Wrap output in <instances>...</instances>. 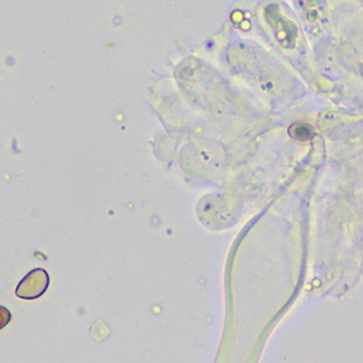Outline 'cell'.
<instances>
[{"instance_id":"cell-1","label":"cell","mask_w":363,"mask_h":363,"mask_svg":"<svg viewBox=\"0 0 363 363\" xmlns=\"http://www.w3.org/2000/svg\"><path fill=\"white\" fill-rule=\"evenodd\" d=\"M50 286V275L45 269H34L16 286V296L21 299L33 301L43 296Z\"/></svg>"},{"instance_id":"cell-2","label":"cell","mask_w":363,"mask_h":363,"mask_svg":"<svg viewBox=\"0 0 363 363\" xmlns=\"http://www.w3.org/2000/svg\"><path fill=\"white\" fill-rule=\"evenodd\" d=\"M11 320H12V313L6 307L0 306V330L5 328L11 323Z\"/></svg>"}]
</instances>
